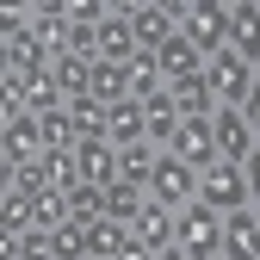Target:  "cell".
I'll return each mask as SVG.
<instances>
[{
    "mask_svg": "<svg viewBox=\"0 0 260 260\" xmlns=\"http://www.w3.org/2000/svg\"><path fill=\"white\" fill-rule=\"evenodd\" d=\"M168 93H174L180 118H211V112H217V93L205 87V75H192V81H180V87H168Z\"/></svg>",
    "mask_w": 260,
    "mask_h": 260,
    "instance_id": "22",
    "label": "cell"
},
{
    "mask_svg": "<svg viewBox=\"0 0 260 260\" xmlns=\"http://www.w3.org/2000/svg\"><path fill=\"white\" fill-rule=\"evenodd\" d=\"M180 38L211 62L217 50H230V7L223 0H186L180 7Z\"/></svg>",
    "mask_w": 260,
    "mask_h": 260,
    "instance_id": "1",
    "label": "cell"
},
{
    "mask_svg": "<svg viewBox=\"0 0 260 260\" xmlns=\"http://www.w3.org/2000/svg\"><path fill=\"white\" fill-rule=\"evenodd\" d=\"M230 50L260 69V0H230Z\"/></svg>",
    "mask_w": 260,
    "mask_h": 260,
    "instance_id": "9",
    "label": "cell"
},
{
    "mask_svg": "<svg viewBox=\"0 0 260 260\" xmlns=\"http://www.w3.org/2000/svg\"><path fill=\"white\" fill-rule=\"evenodd\" d=\"M155 62H161V75H168V87H180V81H192V75H205V56L192 50L186 38H168L155 50Z\"/></svg>",
    "mask_w": 260,
    "mask_h": 260,
    "instance_id": "16",
    "label": "cell"
},
{
    "mask_svg": "<svg viewBox=\"0 0 260 260\" xmlns=\"http://www.w3.org/2000/svg\"><path fill=\"white\" fill-rule=\"evenodd\" d=\"M87 260H93V254H87Z\"/></svg>",
    "mask_w": 260,
    "mask_h": 260,
    "instance_id": "36",
    "label": "cell"
},
{
    "mask_svg": "<svg viewBox=\"0 0 260 260\" xmlns=\"http://www.w3.org/2000/svg\"><path fill=\"white\" fill-rule=\"evenodd\" d=\"M130 236H143L155 254H161V248H174V236H180V211H168V205H155V199H149V205L137 211V223H130Z\"/></svg>",
    "mask_w": 260,
    "mask_h": 260,
    "instance_id": "14",
    "label": "cell"
},
{
    "mask_svg": "<svg viewBox=\"0 0 260 260\" xmlns=\"http://www.w3.org/2000/svg\"><path fill=\"white\" fill-rule=\"evenodd\" d=\"M112 260H155V248H149L143 236H124V248H118Z\"/></svg>",
    "mask_w": 260,
    "mask_h": 260,
    "instance_id": "32",
    "label": "cell"
},
{
    "mask_svg": "<svg viewBox=\"0 0 260 260\" xmlns=\"http://www.w3.org/2000/svg\"><path fill=\"white\" fill-rule=\"evenodd\" d=\"M180 7L186 0H130V31H137L143 56H155L168 38H180Z\"/></svg>",
    "mask_w": 260,
    "mask_h": 260,
    "instance_id": "4",
    "label": "cell"
},
{
    "mask_svg": "<svg viewBox=\"0 0 260 260\" xmlns=\"http://www.w3.org/2000/svg\"><path fill=\"white\" fill-rule=\"evenodd\" d=\"M93 100H100V106L130 100V69H124V62H93Z\"/></svg>",
    "mask_w": 260,
    "mask_h": 260,
    "instance_id": "20",
    "label": "cell"
},
{
    "mask_svg": "<svg viewBox=\"0 0 260 260\" xmlns=\"http://www.w3.org/2000/svg\"><path fill=\"white\" fill-rule=\"evenodd\" d=\"M211 130H217V161H236V168H242V161L254 155V130H248L242 112L217 106V112H211Z\"/></svg>",
    "mask_w": 260,
    "mask_h": 260,
    "instance_id": "8",
    "label": "cell"
},
{
    "mask_svg": "<svg viewBox=\"0 0 260 260\" xmlns=\"http://www.w3.org/2000/svg\"><path fill=\"white\" fill-rule=\"evenodd\" d=\"M155 260H186V254H180V242H174V248H161V254H155Z\"/></svg>",
    "mask_w": 260,
    "mask_h": 260,
    "instance_id": "35",
    "label": "cell"
},
{
    "mask_svg": "<svg viewBox=\"0 0 260 260\" xmlns=\"http://www.w3.org/2000/svg\"><path fill=\"white\" fill-rule=\"evenodd\" d=\"M75 168H81L87 186H112V180H118V149H112L106 137H81V143H75Z\"/></svg>",
    "mask_w": 260,
    "mask_h": 260,
    "instance_id": "12",
    "label": "cell"
},
{
    "mask_svg": "<svg viewBox=\"0 0 260 260\" xmlns=\"http://www.w3.org/2000/svg\"><path fill=\"white\" fill-rule=\"evenodd\" d=\"M242 118H248V130H254V143H260V87L242 100Z\"/></svg>",
    "mask_w": 260,
    "mask_h": 260,
    "instance_id": "34",
    "label": "cell"
},
{
    "mask_svg": "<svg viewBox=\"0 0 260 260\" xmlns=\"http://www.w3.org/2000/svg\"><path fill=\"white\" fill-rule=\"evenodd\" d=\"M38 168L50 174V186H56V192L81 186V168H75V149H44V155H38Z\"/></svg>",
    "mask_w": 260,
    "mask_h": 260,
    "instance_id": "27",
    "label": "cell"
},
{
    "mask_svg": "<svg viewBox=\"0 0 260 260\" xmlns=\"http://www.w3.org/2000/svg\"><path fill=\"white\" fill-rule=\"evenodd\" d=\"M223 260H260V211H230L223 217Z\"/></svg>",
    "mask_w": 260,
    "mask_h": 260,
    "instance_id": "10",
    "label": "cell"
},
{
    "mask_svg": "<svg viewBox=\"0 0 260 260\" xmlns=\"http://www.w3.org/2000/svg\"><path fill=\"white\" fill-rule=\"evenodd\" d=\"M161 93H168V75H161V62H155V56H137V62H130V100L149 106V100H161Z\"/></svg>",
    "mask_w": 260,
    "mask_h": 260,
    "instance_id": "19",
    "label": "cell"
},
{
    "mask_svg": "<svg viewBox=\"0 0 260 260\" xmlns=\"http://www.w3.org/2000/svg\"><path fill=\"white\" fill-rule=\"evenodd\" d=\"M69 211H75V223H93V217H106V186H69Z\"/></svg>",
    "mask_w": 260,
    "mask_h": 260,
    "instance_id": "28",
    "label": "cell"
},
{
    "mask_svg": "<svg viewBox=\"0 0 260 260\" xmlns=\"http://www.w3.org/2000/svg\"><path fill=\"white\" fill-rule=\"evenodd\" d=\"M254 211H260V205H254Z\"/></svg>",
    "mask_w": 260,
    "mask_h": 260,
    "instance_id": "37",
    "label": "cell"
},
{
    "mask_svg": "<svg viewBox=\"0 0 260 260\" xmlns=\"http://www.w3.org/2000/svg\"><path fill=\"white\" fill-rule=\"evenodd\" d=\"M180 254L186 260H223V217L205 205V199H192L186 211H180Z\"/></svg>",
    "mask_w": 260,
    "mask_h": 260,
    "instance_id": "2",
    "label": "cell"
},
{
    "mask_svg": "<svg viewBox=\"0 0 260 260\" xmlns=\"http://www.w3.org/2000/svg\"><path fill=\"white\" fill-rule=\"evenodd\" d=\"M62 112H69V124H75V137H106V106L93 100V93H75V100L62 106Z\"/></svg>",
    "mask_w": 260,
    "mask_h": 260,
    "instance_id": "24",
    "label": "cell"
},
{
    "mask_svg": "<svg viewBox=\"0 0 260 260\" xmlns=\"http://www.w3.org/2000/svg\"><path fill=\"white\" fill-rule=\"evenodd\" d=\"M7 192H19V199H38V192H50V174L38 168V161H25V168H7Z\"/></svg>",
    "mask_w": 260,
    "mask_h": 260,
    "instance_id": "29",
    "label": "cell"
},
{
    "mask_svg": "<svg viewBox=\"0 0 260 260\" xmlns=\"http://www.w3.org/2000/svg\"><path fill=\"white\" fill-rule=\"evenodd\" d=\"M56 242V260H87V223H62V230H50Z\"/></svg>",
    "mask_w": 260,
    "mask_h": 260,
    "instance_id": "30",
    "label": "cell"
},
{
    "mask_svg": "<svg viewBox=\"0 0 260 260\" xmlns=\"http://www.w3.org/2000/svg\"><path fill=\"white\" fill-rule=\"evenodd\" d=\"M31 31L50 44V56L69 50V0H31Z\"/></svg>",
    "mask_w": 260,
    "mask_h": 260,
    "instance_id": "15",
    "label": "cell"
},
{
    "mask_svg": "<svg viewBox=\"0 0 260 260\" xmlns=\"http://www.w3.org/2000/svg\"><path fill=\"white\" fill-rule=\"evenodd\" d=\"M168 155H180L186 168H211L217 161V130H211V118H180V130H174V149Z\"/></svg>",
    "mask_w": 260,
    "mask_h": 260,
    "instance_id": "7",
    "label": "cell"
},
{
    "mask_svg": "<svg viewBox=\"0 0 260 260\" xmlns=\"http://www.w3.org/2000/svg\"><path fill=\"white\" fill-rule=\"evenodd\" d=\"M149 199L168 205V211H186L192 199H199V168H186L180 155H161V168H155V180H149Z\"/></svg>",
    "mask_w": 260,
    "mask_h": 260,
    "instance_id": "6",
    "label": "cell"
},
{
    "mask_svg": "<svg viewBox=\"0 0 260 260\" xmlns=\"http://www.w3.org/2000/svg\"><path fill=\"white\" fill-rule=\"evenodd\" d=\"M124 236H130V230H124L118 217H93V223H87V254H93V260H112V254L124 248Z\"/></svg>",
    "mask_w": 260,
    "mask_h": 260,
    "instance_id": "26",
    "label": "cell"
},
{
    "mask_svg": "<svg viewBox=\"0 0 260 260\" xmlns=\"http://www.w3.org/2000/svg\"><path fill=\"white\" fill-rule=\"evenodd\" d=\"M0 69H19V75H44L50 69V44L38 38V31H13V38L7 44H0Z\"/></svg>",
    "mask_w": 260,
    "mask_h": 260,
    "instance_id": "11",
    "label": "cell"
},
{
    "mask_svg": "<svg viewBox=\"0 0 260 260\" xmlns=\"http://www.w3.org/2000/svg\"><path fill=\"white\" fill-rule=\"evenodd\" d=\"M143 205H149V192H143V186H124V180H112V186H106V217H118L124 230L137 223V211H143Z\"/></svg>",
    "mask_w": 260,
    "mask_h": 260,
    "instance_id": "25",
    "label": "cell"
},
{
    "mask_svg": "<svg viewBox=\"0 0 260 260\" xmlns=\"http://www.w3.org/2000/svg\"><path fill=\"white\" fill-rule=\"evenodd\" d=\"M50 75H56V87L69 93V100H75V93H93V62L87 56H69V50L50 56Z\"/></svg>",
    "mask_w": 260,
    "mask_h": 260,
    "instance_id": "18",
    "label": "cell"
},
{
    "mask_svg": "<svg viewBox=\"0 0 260 260\" xmlns=\"http://www.w3.org/2000/svg\"><path fill=\"white\" fill-rule=\"evenodd\" d=\"M19 260H56L50 230H25V236H19Z\"/></svg>",
    "mask_w": 260,
    "mask_h": 260,
    "instance_id": "31",
    "label": "cell"
},
{
    "mask_svg": "<svg viewBox=\"0 0 260 260\" xmlns=\"http://www.w3.org/2000/svg\"><path fill=\"white\" fill-rule=\"evenodd\" d=\"M161 155H168V149H155V143H130V149H118V180L149 192V180H155V168H161Z\"/></svg>",
    "mask_w": 260,
    "mask_h": 260,
    "instance_id": "17",
    "label": "cell"
},
{
    "mask_svg": "<svg viewBox=\"0 0 260 260\" xmlns=\"http://www.w3.org/2000/svg\"><path fill=\"white\" fill-rule=\"evenodd\" d=\"M205 87L217 93V106H230V112H242V100L260 87V69H248V62L236 56V50H217L211 62H205Z\"/></svg>",
    "mask_w": 260,
    "mask_h": 260,
    "instance_id": "3",
    "label": "cell"
},
{
    "mask_svg": "<svg viewBox=\"0 0 260 260\" xmlns=\"http://www.w3.org/2000/svg\"><path fill=\"white\" fill-rule=\"evenodd\" d=\"M143 112H149V143H155V149H174V130H180V106H174V93L149 100Z\"/></svg>",
    "mask_w": 260,
    "mask_h": 260,
    "instance_id": "21",
    "label": "cell"
},
{
    "mask_svg": "<svg viewBox=\"0 0 260 260\" xmlns=\"http://www.w3.org/2000/svg\"><path fill=\"white\" fill-rule=\"evenodd\" d=\"M199 199L217 217H230V211H248L254 205V192H248V174L236 168V161H211V168L199 174Z\"/></svg>",
    "mask_w": 260,
    "mask_h": 260,
    "instance_id": "5",
    "label": "cell"
},
{
    "mask_svg": "<svg viewBox=\"0 0 260 260\" xmlns=\"http://www.w3.org/2000/svg\"><path fill=\"white\" fill-rule=\"evenodd\" d=\"M62 223H75V211H69V192H38L31 199V230H62Z\"/></svg>",
    "mask_w": 260,
    "mask_h": 260,
    "instance_id": "23",
    "label": "cell"
},
{
    "mask_svg": "<svg viewBox=\"0 0 260 260\" xmlns=\"http://www.w3.org/2000/svg\"><path fill=\"white\" fill-rule=\"evenodd\" d=\"M242 174H248V192H254V205H260V143H254V155L242 161Z\"/></svg>",
    "mask_w": 260,
    "mask_h": 260,
    "instance_id": "33",
    "label": "cell"
},
{
    "mask_svg": "<svg viewBox=\"0 0 260 260\" xmlns=\"http://www.w3.org/2000/svg\"><path fill=\"white\" fill-rule=\"evenodd\" d=\"M106 143H112V149L149 143V112H143L137 100H118V106H106Z\"/></svg>",
    "mask_w": 260,
    "mask_h": 260,
    "instance_id": "13",
    "label": "cell"
}]
</instances>
